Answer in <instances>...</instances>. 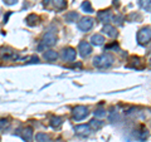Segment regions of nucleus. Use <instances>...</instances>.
Segmentation results:
<instances>
[{"label":"nucleus","instance_id":"nucleus-1","mask_svg":"<svg viewBox=\"0 0 151 142\" xmlns=\"http://www.w3.org/2000/svg\"><path fill=\"white\" fill-rule=\"evenodd\" d=\"M113 62H115V59H113V57L110 53H105L93 58V65L96 68H101V69L110 68L113 64Z\"/></svg>","mask_w":151,"mask_h":142},{"label":"nucleus","instance_id":"nucleus-2","mask_svg":"<svg viewBox=\"0 0 151 142\" xmlns=\"http://www.w3.org/2000/svg\"><path fill=\"white\" fill-rule=\"evenodd\" d=\"M151 40V28L145 27L142 29H140L137 33V43L140 45H146L149 44Z\"/></svg>","mask_w":151,"mask_h":142},{"label":"nucleus","instance_id":"nucleus-3","mask_svg":"<svg viewBox=\"0 0 151 142\" xmlns=\"http://www.w3.org/2000/svg\"><path fill=\"white\" fill-rule=\"evenodd\" d=\"M57 43V35L53 32H48L43 35V39H42V44L38 47L39 50H43L45 47H53Z\"/></svg>","mask_w":151,"mask_h":142},{"label":"nucleus","instance_id":"nucleus-4","mask_svg":"<svg viewBox=\"0 0 151 142\" xmlns=\"http://www.w3.org/2000/svg\"><path fill=\"white\" fill-rule=\"evenodd\" d=\"M74 121H82L88 116V108L84 106H76L72 112Z\"/></svg>","mask_w":151,"mask_h":142},{"label":"nucleus","instance_id":"nucleus-5","mask_svg":"<svg viewBox=\"0 0 151 142\" xmlns=\"http://www.w3.org/2000/svg\"><path fill=\"white\" fill-rule=\"evenodd\" d=\"M93 23H94L93 18H91V16H84V18H82L81 20L78 22L77 27H78V29L81 30V32H88V30L92 29Z\"/></svg>","mask_w":151,"mask_h":142},{"label":"nucleus","instance_id":"nucleus-6","mask_svg":"<svg viewBox=\"0 0 151 142\" xmlns=\"http://www.w3.org/2000/svg\"><path fill=\"white\" fill-rule=\"evenodd\" d=\"M78 52H79V55H81L82 58H86V57H88L91 54L92 47L88 42H81V43L78 44Z\"/></svg>","mask_w":151,"mask_h":142},{"label":"nucleus","instance_id":"nucleus-7","mask_svg":"<svg viewBox=\"0 0 151 142\" xmlns=\"http://www.w3.org/2000/svg\"><path fill=\"white\" fill-rule=\"evenodd\" d=\"M76 55H77L76 49L72 48V47H68V48L63 49V59L67 60V62H73V60L76 59Z\"/></svg>","mask_w":151,"mask_h":142},{"label":"nucleus","instance_id":"nucleus-8","mask_svg":"<svg viewBox=\"0 0 151 142\" xmlns=\"http://www.w3.org/2000/svg\"><path fill=\"white\" fill-rule=\"evenodd\" d=\"M97 18H98V20H100L101 23H103V24H108L111 20H112V14L110 10H102L97 14Z\"/></svg>","mask_w":151,"mask_h":142},{"label":"nucleus","instance_id":"nucleus-9","mask_svg":"<svg viewBox=\"0 0 151 142\" xmlns=\"http://www.w3.org/2000/svg\"><path fill=\"white\" fill-rule=\"evenodd\" d=\"M76 133L81 135V136H88L92 132V128L89 127V125H78L74 127Z\"/></svg>","mask_w":151,"mask_h":142},{"label":"nucleus","instance_id":"nucleus-10","mask_svg":"<svg viewBox=\"0 0 151 142\" xmlns=\"http://www.w3.org/2000/svg\"><path fill=\"white\" fill-rule=\"evenodd\" d=\"M102 32L105 33L107 37H110V38H116V37H117V30H116V28L112 27V25H110V24H106L105 27H103Z\"/></svg>","mask_w":151,"mask_h":142},{"label":"nucleus","instance_id":"nucleus-11","mask_svg":"<svg viewBox=\"0 0 151 142\" xmlns=\"http://www.w3.org/2000/svg\"><path fill=\"white\" fill-rule=\"evenodd\" d=\"M91 43L92 45H96V47H100L105 43V38H103L101 34H93L91 37Z\"/></svg>","mask_w":151,"mask_h":142},{"label":"nucleus","instance_id":"nucleus-12","mask_svg":"<svg viewBox=\"0 0 151 142\" xmlns=\"http://www.w3.org/2000/svg\"><path fill=\"white\" fill-rule=\"evenodd\" d=\"M43 57H44L45 60H48V62H53V60H55L57 58H58V53H57L55 50L50 49V50H45Z\"/></svg>","mask_w":151,"mask_h":142},{"label":"nucleus","instance_id":"nucleus-13","mask_svg":"<svg viewBox=\"0 0 151 142\" xmlns=\"http://www.w3.org/2000/svg\"><path fill=\"white\" fill-rule=\"evenodd\" d=\"M23 138L25 142H32L33 140V128L32 127H25L23 130Z\"/></svg>","mask_w":151,"mask_h":142},{"label":"nucleus","instance_id":"nucleus-14","mask_svg":"<svg viewBox=\"0 0 151 142\" xmlns=\"http://www.w3.org/2000/svg\"><path fill=\"white\" fill-rule=\"evenodd\" d=\"M38 20H39V18H38L35 14H30V15H28L27 19H25V22H27V24L29 25V27H34Z\"/></svg>","mask_w":151,"mask_h":142},{"label":"nucleus","instance_id":"nucleus-15","mask_svg":"<svg viewBox=\"0 0 151 142\" xmlns=\"http://www.w3.org/2000/svg\"><path fill=\"white\" fill-rule=\"evenodd\" d=\"M64 19H65V22H68V23H74V22L78 19V13H76V11H69V13L65 14Z\"/></svg>","mask_w":151,"mask_h":142},{"label":"nucleus","instance_id":"nucleus-16","mask_svg":"<svg viewBox=\"0 0 151 142\" xmlns=\"http://www.w3.org/2000/svg\"><path fill=\"white\" fill-rule=\"evenodd\" d=\"M35 140H37V142H49L50 137H49V135L43 133V132H39V133L35 135Z\"/></svg>","mask_w":151,"mask_h":142},{"label":"nucleus","instance_id":"nucleus-17","mask_svg":"<svg viewBox=\"0 0 151 142\" xmlns=\"http://www.w3.org/2000/svg\"><path fill=\"white\" fill-rule=\"evenodd\" d=\"M50 126L53 128H59L62 126V118L60 117H52L50 118Z\"/></svg>","mask_w":151,"mask_h":142},{"label":"nucleus","instance_id":"nucleus-18","mask_svg":"<svg viewBox=\"0 0 151 142\" xmlns=\"http://www.w3.org/2000/svg\"><path fill=\"white\" fill-rule=\"evenodd\" d=\"M102 122L100 121V120H96V118H94V120H92L91 122H89V127H91L92 128V131H97V130H100L101 127H102Z\"/></svg>","mask_w":151,"mask_h":142},{"label":"nucleus","instance_id":"nucleus-19","mask_svg":"<svg viewBox=\"0 0 151 142\" xmlns=\"http://www.w3.org/2000/svg\"><path fill=\"white\" fill-rule=\"evenodd\" d=\"M140 6L146 11H151V0H139Z\"/></svg>","mask_w":151,"mask_h":142},{"label":"nucleus","instance_id":"nucleus-20","mask_svg":"<svg viewBox=\"0 0 151 142\" xmlns=\"http://www.w3.org/2000/svg\"><path fill=\"white\" fill-rule=\"evenodd\" d=\"M81 8H82V10L84 11V13H88V14H91V13H93V9H92V5H91V3L88 1V0H86V1H83L82 3V5H81Z\"/></svg>","mask_w":151,"mask_h":142},{"label":"nucleus","instance_id":"nucleus-21","mask_svg":"<svg viewBox=\"0 0 151 142\" xmlns=\"http://www.w3.org/2000/svg\"><path fill=\"white\" fill-rule=\"evenodd\" d=\"M53 3H54V6L57 9H59V10H62V9L65 8V0H53Z\"/></svg>","mask_w":151,"mask_h":142},{"label":"nucleus","instance_id":"nucleus-22","mask_svg":"<svg viewBox=\"0 0 151 142\" xmlns=\"http://www.w3.org/2000/svg\"><path fill=\"white\" fill-rule=\"evenodd\" d=\"M94 113V116L96 117H106V115H107V112H106V110H103V108H97L96 111L93 112Z\"/></svg>","mask_w":151,"mask_h":142},{"label":"nucleus","instance_id":"nucleus-23","mask_svg":"<svg viewBox=\"0 0 151 142\" xmlns=\"http://www.w3.org/2000/svg\"><path fill=\"white\" fill-rule=\"evenodd\" d=\"M8 125H9V121L6 118H1V120H0V131H3Z\"/></svg>","mask_w":151,"mask_h":142},{"label":"nucleus","instance_id":"nucleus-24","mask_svg":"<svg viewBox=\"0 0 151 142\" xmlns=\"http://www.w3.org/2000/svg\"><path fill=\"white\" fill-rule=\"evenodd\" d=\"M18 1V0H4V3L6 4V5H14Z\"/></svg>","mask_w":151,"mask_h":142},{"label":"nucleus","instance_id":"nucleus-25","mask_svg":"<svg viewBox=\"0 0 151 142\" xmlns=\"http://www.w3.org/2000/svg\"><path fill=\"white\" fill-rule=\"evenodd\" d=\"M49 4V0H43V5H48Z\"/></svg>","mask_w":151,"mask_h":142},{"label":"nucleus","instance_id":"nucleus-26","mask_svg":"<svg viewBox=\"0 0 151 142\" xmlns=\"http://www.w3.org/2000/svg\"><path fill=\"white\" fill-rule=\"evenodd\" d=\"M150 65H151V59H150Z\"/></svg>","mask_w":151,"mask_h":142}]
</instances>
